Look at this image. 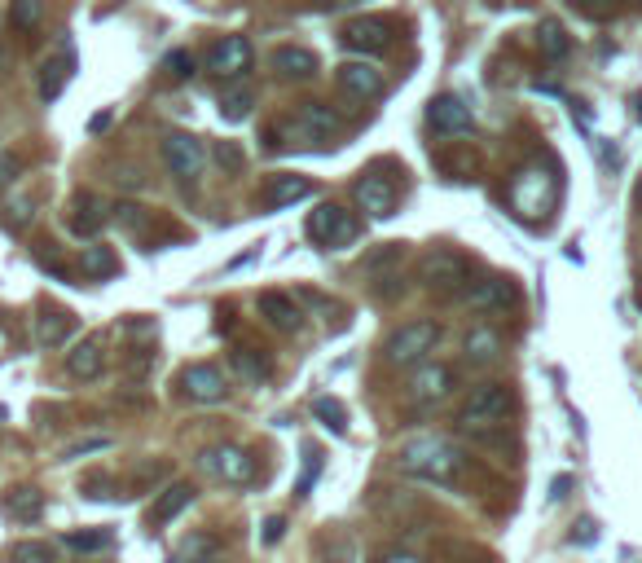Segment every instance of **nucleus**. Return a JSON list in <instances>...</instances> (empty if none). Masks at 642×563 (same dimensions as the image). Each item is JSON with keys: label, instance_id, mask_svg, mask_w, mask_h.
Listing matches in <instances>:
<instances>
[{"label": "nucleus", "instance_id": "nucleus-1", "mask_svg": "<svg viewBox=\"0 0 642 563\" xmlns=\"http://www.w3.org/2000/svg\"><path fill=\"white\" fill-rule=\"evenodd\" d=\"M396 462H401V471H409V476H418V480L453 484V476H458V467H462V454L445 436H414L401 445Z\"/></svg>", "mask_w": 642, "mask_h": 563}, {"label": "nucleus", "instance_id": "nucleus-2", "mask_svg": "<svg viewBox=\"0 0 642 563\" xmlns=\"http://www.w3.org/2000/svg\"><path fill=\"white\" fill-rule=\"evenodd\" d=\"M511 405L515 401H511V388H506V383H484V388H475L467 396V405L458 410V427L471 436H489L506 423Z\"/></svg>", "mask_w": 642, "mask_h": 563}, {"label": "nucleus", "instance_id": "nucleus-3", "mask_svg": "<svg viewBox=\"0 0 642 563\" xmlns=\"http://www.w3.org/2000/svg\"><path fill=\"white\" fill-rule=\"evenodd\" d=\"M291 141H300L308 150H326L339 141V115L321 102H304L291 119Z\"/></svg>", "mask_w": 642, "mask_h": 563}, {"label": "nucleus", "instance_id": "nucleus-4", "mask_svg": "<svg viewBox=\"0 0 642 563\" xmlns=\"http://www.w3.org/2000/svg\"><path fill=\"white\" fill-rule=\"evenodd\" d=\"M511 203L524 220H541L555 207V176H546L541 168H524L511 181Z\"/></svg>", "mask_w": 642, "mask_h": 563}, {"label": "nucleus", "instance_id": "nucleus-5", "mask_svg": "<svg viewBox=\"0 0 642 563\" xmlns=\"http://www.w3.org/2000/svg\"><path fill=\"white\" fill-rule=\"evenodd\" d=\"M308 238L317 242V247H348V242H357V216L343 212L335 203H321L313 216H308Z\"/></svg>", "mask_w": 642, "mask_h": 563}, {"label": "nucleus", "instance_id": "nucleus-6", "mask_svg": "<svg viewBox=\"0 0 642 563\" xmlns=\"http://www.w3.org/2000/svg\"><path fill=\"white\" fill-rule=\"evenodd\" d=\"M436 344H440L436 322H409L401 330H392V339H387V361H392V366H414V361H423Z\"/></svg>", "mask_w": 642, "mask_h": 563}, {"label": "nucleus", "instance_id": "nucleus-7", "mask_svg": "<svg viewBox=\"0 0 642 563\" xmlns=\"http://www.w3.org/2000/svg\"><path fill=\"white\" fill-rule=\"evenodd\" d=\"M198 467L207 471V476H216V480H225V484H251L256 480V458L247 454V449H238V445H216V449H203L198 454Z\"/></svg>", "mask_w": 642, "mask_h": 563}, {"label": "nucleus", "instance_id": "nucleus-8", "mask_svg": "<svg viewBox=\"0 0 642 563\" xmlns=\"http://www.w3.org/2000/svg\"><path fill=\"white\" fill-rule=\"evenodd\" d=\"M418 278L427 282V291L453 295L467 286V264L453 256V251H427L423 264H418Z\"/></svg>", "mask_w": 642, "mask_h": 563}, {"label": "nucleus", "instance_id": "nucleus-9", "mask_svg": "<svg viewBox=\"0 0 642 563\" xmlns=\"http://www.w3.org/2000/svg\"><path fill=\"white\" fill-rule=\"evenodd\" d=\"M163 163L172 168V176L194 181V176L203 172V163H207V150H203V141L198 137H190V132H172V137H163Z\"/></svg>", "mask_w": 642, "mask_h": 563}, {"label": "nucleus", "instance_id": "nucleus-10", "mask_svg": "<svg viewBox=\"0 0 642 563\" xmlns=\"http://www.w3.org/2000/svg\"><path fill=\"white\" fill-rule=\"evenodd\" d=\"M176 383H181V396H190V401H198V405H216V401H225V396H229L225 374H220L216 366H207V361L185 366Z\"/></svg>", "mask_w": 642, "mask_h": 563}, {"label": "nucleus", "instance_id": "nucleus-11", "mask_svg": "<svg viewBox=\"0 0 642 563\" xmlns=\"http://www.w3.org/2000/svg\"><path fill=\"white\" fill-rule=\"evenodd\" d=\"M343 49L361 53V58H374V53L392 49V27L383 18H352L343 27Z\"/></svg>", "mask_w": 642, "mask_h": 563}, {"label": "nucleus", "instance_id": "nucleus-12", "mask_svg": "<svg viewBox=\"0 0 642 563\" xmlns=\"http://www.w3.org/2000/svg\"><path fill=\"white\" fill-rule=\"evenodd\" d=\"M247 66H251V40L247 36H225V40L212 44V53H207V71H216L220 80H238Z\"/></svg>", "mask_w": 642, "mask_h": 563}, {"label": "nucleus", "instance_id": "nucleus-13", "mask_svg": "<svg viewBox=\"0 0 642 563\" xmlns=\"http://www.w3.org/2000/svg\"><path fill=\"white\" fill-rule=\"evenodd\" d=\"M427 119H431V128L445 132V137H467V132L475 128L471 106L462 102V97H453V93L436 97V102H431V110H427Z\"/></svg>", "mask_w": 642, "mask_h": 563}, {"label": "nucleus", "instance_id": "nucleus-14", "mask_svg": "<svg viewBox=\"0 0 642 563\" xmlns=\"http://www.w3.org/2000/svg\"><path fill=\"white\" fill-rule=\"evenodd\" d=\"M453 392V370L449 366H423L409 379V401L414 405H436Z\"/></svg>", "mask_w": 642, "mask_h": 563}, {"label": "nucleus", "instance_id": "nucleus-15", "mask_svg": "<svg viewBox=\"0 0 642 563\" xmlns=\"http://www.w3.org/2000/svg\"><path fill=\"white\" fill-rule=\"evenodd\" d=\"M352 194H357L361 212L374 216V220H387L396 212V190L383 181V176H361V181L352 185Z\"/></svg>", "mask_w": 642, "mask_h": 563}, {"label": "nucleus", "instance_id": "nucleus-16", "mask_svg": "<svg viewBox=\"0 0 642 563\" xmlns=\"http://www.w3.org/2000/svg\"><path fill=\"white\" fill-rule=\"evenodd\" d=\"M339 88H343L348 97L374 102V97H383V75L374 71L370 62H343V66H339Z\"/></svg>", "mask_w": 642, "mask_h": 563}, {"label": "nucleus", "instance_id": "nucleus-17", "mask_svg": "<svg viewBox=\"0 0 642 563\" xmlns=\"http://www.w3.org/2000/svg\"><path fill=\"white\" fill-rule=\"evenodd\" d=\"M260 317H264V322H269L273 330H282V335H295V330L304 326L300 304H295L291 295H282V291H264V295H260Z\"/></svg>", "mask_w": 642, "mask_h": 563}, {"label": "nucleus", "instance_id": "nucleus-18", "mask_svg": "<svg viewBox=\"0 0 642 563\" xmlns=\"http://www.w3.org/2000/svg\"><path fill=\"white\" fill-rule=\"evenodd\" d=\"M102 225H106V203L97 194L80 190L75 194V203H71V234L93 238V234H102Z\"/></svg>", "mask_w": 642, "mask_h": 563}, {"label": "nucleus", "instance_id": "nucleus-19", "mask_svg": "<svg viewBox=\"0 0 642 563\" xmlns=\"http://www.w3.org/2000/svg\"><path fill=\"white\" fill-rule=\"evenodd\" d=\"M475 313H506V308H515V282H506V278H489V282H480L475 291L467 295Z\"/></svg>", "mask_w": 642, "mask_h": 563}, {"label": "nucleus", "instance_id": "nucleus-20", "mask_svg": "<svg viewBox=\"0 0 642 563\" xmlns=\"http://www.w3.org/2000/svg\"><path fill=\"white\" fill-rule=\"evenodd\" d=\"M102 366H106L102 339H84V344H75L71 352H66V374H71V379H80V383L97 379V374H102Z\"/></svg>", "mask_w": 642, "mask_h": 563}, {"label": "nucleus", "instance_id": "nucleus-21", "mask_svg": "<svg viewBox=\"0 0 642 563\" xmlns=\"http://www.w3.org/2000/svg\"><path fill=\"white\" fill-rule=\"evenodd\" d=\"M313 194V181L308 176H273L269 185H264V207H295V203H304V198Z\"/></svg>", "mask_w": 642, "mask_h": 563}, {"label": "nucleus", "instance_id": "nucleus-22", "mask_svg": "<svg viewBox=\"0 0 642 563\" xmlns=\"http://www.w3.org/2000/svg\"><path fill=\"white\" fill-rule=\"evenodd\" d=\"M190 502H194V484H185V480L168 484V489H163L159 498H154V506H150V524H172Z\"/></svg>", "mask_w": 642, "mask_h": 563}, {"label": "nucleus", "instance_id": "nucleus-23", "mask_svg": "<svg viewBox=\"0 0 642 563\" xmlns=\"http://www.w3.org/2000/svg\"><path fill=\"white\" fill-rule=\"evenodd\" d=\"M273 71H282L286 80H308V75H317V53L300 49V44H282V49H273Z\"/></svg>", "mask_w": 642, "mask_h": 563}, {"label": "nucleus", "instance_id": "nucleus-24", "mask_svg": "<svg viewBox=\"0 0 642 563\" xmlns=\"http://www.w3.org/2000/svg\"><path fill=\"white\" fill-rule=\"evenodd\" d=\"M71 330H75V317L71 313H62V308H44L40 313V322H36V344L40 348H58L71 339Z\"/></svg>", "mask_w": 642, "mask_h": 563}, {"label": "nucleus", "instance_id": "nucleus-25", "mask_svg": "<svg viewBox=\"0 0 642 563\" xmlns=\"http://www.w3.org/2000/svg\"><path fill=\"white\" fill-rule=\"evenodd\" d=\"M462 348H467V361H475V366H489V361H497V352H502V335L489 330V326H475V330H467Z\"/></svg>", "mask_w": 642, "mask_h": 563}, {"label": "nucleus", "instance_id": "nucleus-26", "mask_svg": "<svg viewBox=\"0 0 642 563\" xmlns=\"http://www.w3.org/2000/svg\"><path fill=\"white\" fill-rule=\"evenodd\" d=\"M251 106H256V88L251 84H229L225 93H220V119H225V124H242V119L251 115Z\"/></svg>", "mask_w": 642, "mask_h": 563}, {"label": "nucleus", "instance_id": "nucleus-27", "mask_svg": "<svg viewBox=\"0 0 642 563\" xmlns=\"http://www.w3.org/2000/svg\"><path fill=\"white\" fill-rule=\"evenodd\" d=\"M40 511H44V498L36 489H9L5 493V515L9 520L31 524V520H40Z\"/></svg>", "mask_w": 642, "mask_h": 563}, {"label": "nucleus", "instance_id": "nucleus-28", "mask_svg": "<svg viewBox=\"0 0 642 563\" xmlns=\"http://www.w3.org/2000/svg\"><path fill=\"white\" fill-rule=\"evenodd\" d=\"M71 66H75V62L66 58V53L40 66V97H44V102H58V97H62L66 80H71Z\"/></svg>", "mask_w": 642, "mask_h": 563}, {"label": "nucleus", "instance_id": "nucleus-29", "mask_svg": "<svg viewBox=\"0 0 642 563\" xmlns=\"http://www.w3.org/2000/svg\"><path fill=\"white\" fill-rule=\"evenodd\" d=\"M80 269H84V278L102 282V278H115V273H119V260H115V251H110V247H84Z\"/></svg>", "mask_w": 642, "mask_h": 563}, {"label": "nucleus", "instance_id": "nucleus-30", "mask_svg": "<svg viewBox=\"0 0 642 563\" xmlns=\"http://www.w3.org/2000/svg\"><path fill=\"white\" fill-rule=\"evenodd\" d=\"M115 546V537L106 528H80V533H66V550L75 555H102V550Z\"/></svg>", "mask_w": 642, "mask_h": 563}, {"label": "nucleus", "instance_id": "nucleus-31", "mask_svg": "<svg viewBox=\"0 0 642 563\" xmlns=\"http://www.w3.org/2000/svg\"><path fill=\"white\" fill-rule=\"evenodd\" d=\"M537 44H541V58H550V62H563V58H568V49H572L568 31H563L559 22H541Z\"/></svg>", "mask_w": 642, "mask_h": 563}, {"label": "nucleus", "instance_id": "nucleus-32", "mask_svg": "<svg viewBox=\"0 0 642 563\" xmlns=\"http://www.w3.org/2000/svg\"><path fill=\"white\" fill-rule=\"evenodd\" d=\"M234 370H238L247 383H264V379H269V374H273L269 357H260L256 348H238V352H234Z\"/></svg>", "mask_w": 642, "mask_h": 563}, {"label": "nucleus", "instance_id": "nucleus-33", "mask_svg": "<svg viewBox=\"0 0 642 563\" xmlns=\"http://www.w3.org/2000/svg\"><path fill=\"white\" fill-rule=\"evenodd\" d=\"M313 414H317L326 427H335V432H343V427H348V410H343L335 396H317V401H313Z\"/></svg>", "mask_w": 642, "mask_h": 563}, {"label": "nucleus", "instance_id": "nucleus-34", "mask_svg": "<svg viewBox=\"0 0 642 563\" xmlns=\"http://www.w3.org/2000/svg\"><path fill=\"white\" fill-rule=\"evenodd\" d=\"M14 563H58V550H53L49 542H18Z\"/></svg>", "mask_w": 642, "mask_h": 563}, {"label": "nucleus", "instance_id": "nucleus-35", "mask_svg": "<svg viewBox=\"0 0 642 563\" xmlns=\"http://www.w3.org/2000/svg\"><path fill=\"white\" fill-rule=\"evenodd\" d=\"M163 71H168V80H190L194 75V53L190 49H172L168 58H163Z\"/></svg>", "mask_w": 642, "mask_h": 563}, {"label": "nucleus", "instance_id": "nucleus-36", "mask_svg": "<svg viewBox=\"0 0 642 563\" xmlns=\"http://www.w3.org/2000/svg\"><path fill=\"white\" fill-rule=\"evenodd\" d=\"M9 22H14L18 31H31L40 22V0H14V9H9Z\"/></svg>", "mask_w": 642, "mask_h": 563}, {"label": "nucleus", "instance_id": "nucleus-37", "mask_svg": "<svg viewBox=\"0 0 642 563\" xmlns=\"http://www.w3.org/2000/svg\"><path fill=\"white\" fill-rule=\"evenodd\" d=\"M18 172H22V159H18L14 150H5V154H0V190H5V185H14Z\"/></svg>", "mask_w": 642, "mask_h": 563}, {"label": "nucleus", "instance_id": "nucleus-38", "mask_svg": "<svg viewBox=\"0 0 642 563\" xmlns=\"http://www.w3.org/2000/svg\"><path fill=\"white\" fill-rule=\"evenodd\" d=\"M115 220L124 229H146V212H141V207H132V203H119L115 207Z\"/></svg>", "mask_w": 642, "mask_h": 563}, {"label": "nucleus", "instance_id": "nucleus-39", "mask_svg": "<svg viewBox=\"0 0 642 563\" xmlns=\"http://www.w3.org/2000/svg\"><path fill=\"white\" fill-rule=\"evenodd\" d=\"M97 449H110V440H106V436H97V440H80V445H71L62 458H84V454H97Z\"/></svg>", "mask_w": 642, "mask_h": 563}, {"label": "nucleus", "instance_id": "nucleus-40", "mask_svg": "<svg viewBox=\"0 0 642 563\" xmlns=\"http://www.w3.org/2000/svg\"><path fill=\"white\" fill-rule=\"evenodd\" d=\"M282 533H286V520L282 515H269V520H264V542H282Z\"/></svg>", "mask_w": 642, "mask_h": 563}, {"label": "nucleus", "instance_id": "nucleus-41", "mask_svg": "<svg viewBox=\"0 0 642 563\" xmlns=\"http://www.w3.org/2000/svg\"><path fill=\"white\" fill-rule=\"evenodd\" d=\"M216 159L225 163V168H242V150L238 146H229V141H220V150H216Z\"/></svg>", "mask_w": 642, "mask_h": 563}, {"label": "nucleus", "instance_id": "nucleus-42", "mask_svg": "<svg viewBox=\"0 0 642 563\" xmlns=\"http://www.w3.org/2000/svg\"><path fill=\"white\" fill-rule=\"evenodd\" d=\"M317 467H321V462H317V449H308V467H304V480H300V489H295V493H300V498H304V493H308V484H313V476H317Z\"/></svg>", "mask_w": 642, "mask_h": 563}, {"label": "nucleus", "instance_id": "nucleus-43", "mask_svg": "<svg viewBox=\"0 0 642 563\" xmlns=\"http://www.w3.org/2000/svg\"><path fill=\"white\" fill-rule=\"evenodd\" d=\"M572 542H581V546L599 542V533H594V520H581V533H572Z\"/></svg>", "mask_w": 642, "mask_h": 563}, {"label": "nucleus", "instance_id": "nucleus-44", "mask_svg": "<svg viewBox=\"0 0 642 563\" xmlns=\"http://www.w3.org/2000/svg\"><path fill=\"white\" fill-rule=\"evenodd\" d=\"M27 216H31V203H14V207H9V225H14V229H18Z\"/></svg>", "mask_w": 642, "mask_h": 563}, {"label": "nucleus", "instance_id": "nucleus-45", "mask_svg": "<svg viewBox=\"0 0 642 563\" xmlns=\"http://www.w3.org/2000/svg\"><path fill=\"white\" fill-rule=\"evenodd\" d=\"M568 489H572V480H568V476H559L555 484H550V502H559V498H568Z\"/></svg>", "mask_w": 642, "mask_h": 563}, {"label": "nucleus", "instance_id": "nucleus-46", "mask_svg": "<svg viewBox=\"0 0 642 563\" xmlns=\"http://www.w3.org/2000/svg\"><path fill=\"white\" fill-rule=\"evenodd\" d=\"M379 563H418V559H414V555H405V550H387V555H383Z\"/></svg>", "mask_w": 642, "mask_h": 563}, {"label": "nucleus", "instance_id": "nucleus-47", "mask_svg": "<svg viewBox=\"0 0 642 563\" xmlns=\"http://www.w3.org/2000/svg\"><path fill=\"white\" fill-rule=\"evenodd\" d=\"M110 124V115H106V110H102V115H93V124H88V132H102Z\"/></svg>", "mask_w": 642, "mask_h": 563}, {"label": "nucleus", "instance_id": "nucleus-48", "mask_svg": "<svg viewBox=\"0 0 642 563\" xmlns=\"http://www.w3.org/2000/svg\"><path fill=\"white\" fill-rule=\"evenodd\" d=\"M194 563H225V559H220V555H207V559H194Z\"/></svg>", "mask_w": 642, "mask_h": 563}, {"label": "nucleus", "instance_id": "nucleus-49", "mask_svg": "<svg viewBox=\"0 0 642 563\" xmlns=\"http://www.w3.org/2000/svg\"><path fill=\"white\" fill-rule=\"evenodd\" d=\"M5 62H9V53H5V49H0V66H5Z\"/></svg>", "mask_w": 642, "mask_h": 563}, {"label": "nucleus", "instance_id": "nucleus-50", "mask_svg": "<svg viewBox=\"0 0 642 563\" xmlns=\"http://www.w3.org/2000/svg\"><path fill=\"white\" fill-rule=\"evenodd\" d=\"M638 198H642V181H638Z\"/></svg>", "mask_w": 642, "mask_h": 563}]
</instances>
